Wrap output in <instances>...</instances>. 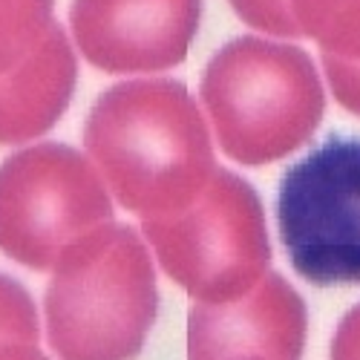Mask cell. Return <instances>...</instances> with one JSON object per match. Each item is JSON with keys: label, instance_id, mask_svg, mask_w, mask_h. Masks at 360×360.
<instances>
[{"label": "cell", "instance_id": "obj_1", "mask_svg": "<svg viewBox=\"0 0 360 360\" xmlns=\"http://www.w3.org/2000/svg\"><path fill=\"white\" fill-rule=\"evenodd\" d=\"M84 147L110 196L141 219L188 207L219 170L199 101L173 78L122 81L101 93Z\"/></svg>", "mask_w": 360, "mask_h": 360}, {"label": "cell", "instance_id": "obj_2", "mask_svg": "<svg viewBox=\"0 0 360 360\" xmlns=\"http://www.w3.org/2000/svg\"><path fill=\"white\" fill-rule=\"evenodd\" d=\"M159 314L156 268L130 225L107 222L55 262L46 340L61 360H136Z\"/></svg>", "mask_w": 360, "mask_h": 360}, {"label": "cell", "instance_id": "obj_3", "mask_svg": "<svg viewBox=\"0 0 360 360\" xmlns=\"http://www.w3.org/2000/svg\"><path fill=\"white\" fill-rule=\"evenodd\" d=\"M199 98L222 153L245 167L291 156L320 127L326 93L306 49L233 38L207 61Z\"/></svg>", "mask_w": 360, "mask_h": 360}, {"label": "cell", "instance_id": "obj_4", "mask_svg": "<svg viewBox=\"0 0 360 360\" xmlns=\"http://www.w3.org/2000/svg\"><path fill=\"white\" fill-rule=\"evenodd\" d=\"M144 236L162 271L193 303H233L254 291L271 265L259 193L243 176L217 170L188 207L144 219Z\"/></svg>", "mask_w": 360, "mask_h": 360}, {"label": "cell", "instance_id": "obj_5", "mask_svg": "<svg viewBox=\"0 0 360 360\" xmlns=\"http://www.w3.org/2000/svg\"><path fill=\"white\" fill-rule=\"evenodd\" d=\"M112 222L101 173L70 144L44 141L0 165V254L52 271L70 245Z\"/></svg>", "mask_w": 360, "mask_h": 360}, {"label": "cell", "instance_id": "obj_6", "mask_svg": "<svg viewBox=\"0 0 360 360\" xmlns=\"http://www.w3.org/2000/svg\"><path fill=\"white\" fill-rule=\"evenodd\" d=\"M277 231L297 277L360 285V136H328L283 173Z\"/></svg>", "mask_w": 360, "mask_h": 360}, {"label": "cell", "instance_id": "obj_7", "mask_svg": "<svg viewBox=\"0 0 360 360\" xmlns=\"http://www.w3.org/2000/svg\"><path fill=\"white\" fill-rule=\"evenodd\" d=\"M202 20V0H72L70 29L101 72L133 75L179 67Z\"/></svg>", "mask_w": 360, "mask_h": 360}, {"label": "cell", "instance_id": "obj_8", "mask_svg": "<svg viewBox=\"0 0 360 360\" xmlns=\"http://www.w3.org/2000/svg\"><path fill=\"white\" fill-rule=\"evenodd\" d=\"M306 300L277 271L233 303H193L188 311V360H300L306 349Z\"/></svg>", "mask_w": 360, "mask_h": 360}, {"label": "cell", "instance_id": "obj_9", "mask_svg": "<svg viewBox=\"0 0 360 360\" xmlns=\"http://www.w3.org/2000/svg\"><path fill=\"white\" fill-rule=\"evenodd\" d=\"M75 81L72 44L55 23L26 61L0 75V144H20L52 130L72 101Z\"/></svg>", "mask_w": 360, "mask_h": 360}, {"label": "cell", "instance_id": "obj_10", "mask_svg": "<svg viewBox=\"0 0 360 360\" xmlns=\"http://www.w3.org/2000/svg\"><path fill=\"white\" fill-rule=\"evenodd\" d=\"M300 38H311L320 55L360 61V0H288Z\"/></svg>", "mask_w": 360, "mask_h": 360}, {"label": "cell", "instance_id": "obj_11", "mask_svg": "<svg viewBox=\"0 0 360 360\" xmlns=\"http://www.w3.org/2000/svg\"><path fill=\"white\" fill-rule=\"evenodd\" d=\"M55 0H0V75L32 55L49 29Z\"/></svg>", "mask_w": 360, "mask_h": 360}, {"label": "cell", "instance_id": "obj_12", "mask_svg": "<svg viewBox=\"0 0 360 360\" xmlns=\"http://www.w3.org/2000/svg\"><path fill=\"white\" fill-rule=\"evenodd\" d=\"M41 323L29 291L0 274V343H38Z\"/></svg>", "mask_w": 360, "mask_h": 360}, {"label": "cell", "instance_id": "obj_13", "mask_svg": "<svg viewBox=\"0 0 360 360\" xmlns=\"http://www.w3.org/2000/svg\"><path fill=\"white\" fill-rule=\"evenodd\" d=\"M233 12L248 26L277 38H300L288 0H231Z\"/></svg>", "mask_w": 360, "mask_h": 360}, {"label": "cell", "instance_id": "obj_14", "mask_svg": "<svg viewBox=\"0 0 360 360\" xmlns=\"http://www.w3.org/2000/svg\"><path fill=\"white\" fill-rule=\"evenodd\" d=\"M326 81L343 110L360 115V61H340V58L320 55Z\"/></svg>", "mask_w": 360, "mask_h": 360}, {"label": "cell", "instance_id": "obj_15", "mask_svg": "<svg viewBox=\"0 0 360 360\" xmlns=\"http://www.w3.org/2000/svg\"><path fill=\"white\" fill-rule=\"evenodd\" d=\"M328 360H360V303L352 306L338 323Z\"/></svg>", "mask_w": 360, "mask_h": 360}, {"label": "cell", "instance_id": "obj_16", "mask_svg": "<svg viewBox=\"0 0 360 360\" xmlns=\"http://www.w3.org/2000/svg\"><path fill=\"white\" fill-rule=\"evenodd\" d=\"M0 360H49L35 343H0Z\"/></svg>", "mask_w": 360, "mask_h": 360}, {"label": "cell", "instance_id": "obj_17", "mask_svg": "<svg viewBox=\"0 0 360 360\" xmlns=\"http://www.w3.org/2000/svg\"><path fill=\"white\" fill-rule=\"evenodd\" d=\"M239 360H262V357H239Z\"/></svg>", "mask_w": 360, "mask_h": 360}]
</instances>
